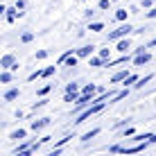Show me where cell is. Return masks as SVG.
I'll use <instances>...</instances> for the list:
<instances>
[{
  "label": "cell",
  "instance_id": "obj_17",
  "mask_svg": "<svg viewBox=\"0 0 156 156\" xmlns=\"http://www.w3.org/2000/svg\"><path fill=\"white\" fill-rule=\"evenodd\" d=\"M9 82H12V75H9L7 70H5L2 75H0V84H9Z\"/></svg>",
  "mask_w": 156,
  "mask_h": 156
},
{
  "label": "cell",
  "instance_id": "obj_1",
  "mask_svg": "<svg viewBox=\"0 0 156 156\" xmlns=\"http://www.w3.org/2000/svg\"><path fill=\"white\" fill-rule=\"evenodd\" d=\"M133 30H136V27H131V25H120V27H118V30H113V32H109V41H120L122 39V36H127L129 34V32H133Z\"/></svg>",
  "mask_w": 156,
  "mask_h": 156
},
{
  "label": "cell",
  "instance_id": "obj_35",
  "mask_svg": "<svg viewBox=\"0 0 156 156\" xmlns=\"http://www.w3.org/2000/svg\"><path fill=\"white\" fill-rule=\"evenodd\" d=\"M48 156H59V149H55V152H50Z\"/></svg>",
  "mask_w": 156,
  "mask_h": 156
},
{
  "label": "cell",
  "instance_id": "obj_28",
  "mask_svg": "<svg viewBox=\"0 0 156 156\" xmlns=\"http://www.w3.org/2000/svg\"><path fill=\"white\" fill-rule=\"evenodd\" d=\"M45 57H48L45 50H39V52H36V59H45Z\"/></svg>",
  "mask_w": 156,
  "mask_h": 156
},
{
  "label": "cell",
  "instance_id": "obj_27",
  "mask_svg": "<svg viewBox=\"0 0 156 156\" xmlns=\"http://www.w3.org/2000/svg\"><path fill=\"white\" fill-rule=\"evenodd\" d=\"M100 57L106 61V59H109V50H106V48H102V50H100Z\"/></svg>",
  "mask_w": 156,
  "mask_h": 156
},
{
  "label": "cell",
  "instance_id": "obj_21",
  "mask_svg": "<svg viewBox=\"0 0 156 156\" xmlns=\"http://www.w3.org/2000/svg\"><path fill=\"white\" fill-rule=\"evenodd\" d=\"M77 90H79V86H77V84H75V82L66 86V93H73V95H75V93H77Z\"/></svg>",
  "mask_w": 156,
  "mask_h": 156
},
{
  "label": "cell",
  "instance_id": "obj_36",
  "mask_svg": "<svg viewBox=\"0 0 156 156\" xmlns=\"http://www.w3.org/2000/svg\"><path fill=\"white\" fill-rule=\"evenodd\" d=\"M136 156H145V154H136Z\"/></svg>",
  "mask_w": 156,
  "mask_h": 156
},
{
  "label": "cell",
  "instance_id": "obj_34",
  "mask_svg": "<svg viewBox=\"0 0 156 156\" xmlns=\"http://www.w3.org/2000/svg\"><path fill=\"white\" fill-rule=\"evenodd\" d=\"M154 45H156V39H154V41H149V43H147V48H154Z\"/></svg>",
  "mask_w": 156,
  "mask_h": 156
},
{
  "label": "cell",
  "instance_id": "obj_8",
  "mask_svg": "<svg viewBox=\"0 0 156 156\" xmlns=\"http://www.w3.org/2000/svg\"><path fill=\"white\" fill-rule=\"evenodd\" d=\"M98 86H95V84H86L84 86V88H82V95H90V98H95V93H98Z\"/></svg>",
  "mask_w": 156,
  "mask_h": 156
},
{
  "label": "cell",
  "instance_id": "obj_37",
  "mask_svg": "<svg viewBox=\"0 0 156 156\" xmlns=\"http://www.w3.org/2000/svg\"><path fill=\"white\" fill-rule=\"evenodd\" d=\"M111 2H118V0H111Z\"/></svg>",
  "mask_w": 156,
  "mask_h": 156
},
{
  "label": "cell",
  "instance_id": "obj_31",
  "mask_svg": "<svg viewBox=\"0 0 156 156\" xmlns=\"http://www.w3.org/2000/svg\"><path fill=\"white\" fill-rule=\"evenodd\" d=\"M147 18H156V7L152 9V12H147Z\"/></svg>",
  "mask_w": 156,
  "mask_h": 156
},
{
  "label": "cell",
  "instance_id": "obj_19",
  "mask_svg": "<svg viewBox=\"0 0 156 156\" xmlns=\"http://www.w3.org/2000/svg\"><path fill=\"white\" fill-rule=\"evenodd\" d=\"M115 18H118V20H127V9H118V12H115Z\"/></svg>",
  "mask_w": 156,
  "mask_h": 156
},
{
  "label": "cell",
  "instance_id": "obj_29",
  "mask_svg": "<svg viewBox=\"0 0 156 156\" xmlns=\"http://www.w3.org/2000/svg\"><path fill=\"white\" fill-rule=\"evenodd\" d=\"M48 93H50V86H43V88L39 90V95H48Z\"/></svg>",
  "mask_w": 156,
  "mask_h": 156
},
{
  "label": "cell",
  "instance_id": "obj_32",
  "mask_svg": "<svg viewBox=\"0 0 156 156\" xmlns=\"http://www.w3.org/2000/svg\"><path fill=\"white\" fill-rule=\"evenodd\" d=\"M143 7L147 9V7H152V0H143Z\"/></svg>",
  "mask_w": 156,
  "mask_h": 156
},
{
  "label": "cell",
  "instance_id": "obj_20",
  "mask_svg": "<svg viewBox=\"0 0 156 156\" xmlns=\"http://www.w3.org/2000/svg\"><path fill=\"white\" fill-rule=\"evenodd\" d=\"M32 39H34V34H32V32H23V36H20V41H23V43H30Z\"/></svg>",
  "mask_w": 156,
  "mask_h": 156
},
{
  "label": "cell",
  "instance_id": "obj_13",
  "mask_svg": "<svg viewBox=\"0 0 156 156\" xmlns=\"http://www.w3.org/2000/svg\"><path fill=\"white\" fill-rule=\"evenodd\" d=\"M88 63H90V66H93V68H100V66H104V59H102V57H90L88 59Z\"/></svg>",
  "mask_w": 156,
  "mask_h": 156
},
{
  "label": "cell",
  "instance_id": "obj_15",
  "mask_svg": "<svg viewBox=\"0 0 156 156\" xmlns=\"http://www.w3.org/2000/svg\"><path fill=\"white\" fill-rule=\"evenodd\" d=\"M98 133H100V129H90L88 133H84V136H82V140H90V138H93V136H98Z\"/></svg>",
  "mask_w": 156,
  "mask_h": 156
},
{
  "label": "cell",
  "instance_id": "obj_30",
  "mask_svg": "<svg viewBox=\"0 0 156 156\" xmlns=\"http://www.w3.org/2000/svg\"><path fill=\"white\" fill-rule=\"evenodd\" d=\"M16 156H32L30 149H25V152H16Z\"/></svg>",
  "mask_w": 156,
  "mask_h": 156
},
{
  "label": "cell",
  "instance_id": "obj_2",
  "mask_svg": "<svg viewBox=\"0 0 156 156\" xmlns=\"http://www.w3.org/2000/svg\"><path fill=\"white\" fill-rule=\"evenodd\" d=\"M102 109H104V104H93V106H88V109H86L84 111V113H79V118H77V120H75V122H77V125H82V122L84 120H88V118L90 115H95V113H100V111Z\"/></svg>",
  "mask_w": 156,
  "mask_h": 156
},
{
  "label": "cell",
  "instance_id": "obj_16",
  "mask_svg": "<svg viewBox=\"0 0 156 156\" xmlns=\"http://www.w3.org/2000/svg\"><path fill=\"white\" fill-rule=\"evenodd\" d=\"M12 138H14V140H23V138H25V129H18V131H14Z\"/></svg>",
  "mask_w": 156,
  "mask_h": 156
},
{
  "label": "cell",
  "instance_id": "obj_23",
  "mask_svg": "<svg viewBox=\"0 0 156 156\" xmlns=\"http://www.w3.org/2000/svg\"><path fill=\"white\" fill-rule=\"evenodd\" d=\"M102 30H104L102 23H90V32H102Z\"/></svg>",
  "mask_w": 156,
  "mask_h": 156
},
{
  "label": "cell",
  "instance_id": "obj_9",
  "mask_svg": "<svg viewBox=\"0 0 156 156\" xmlns=\"http://www.w3.org/2000/svg\"><path fill=\"white\" fill-rule=\"evenodd\" d=\"M149 59H152V55H149V52H145V55H140V57H133V66H145Z\"/></svg>",
  "mask_w": 156,
  "mask_h": 156
},
{
  "label": "cell",
  "instance_id": "obj_25",
  "mask_svg": "<svg viewBox=\"0 0 156 156\" xmlns=\"http://www.w3.org/2000/svg\"><path fill=\"white\" fill-rule=\"evenodd\" d=\"M111 7V0H100V9H109Z\"/></svg>",
  "mask_w": 156,
  "mask_h": 156
},
{
  "label": "cell",
  "instance_id": "obj_22",
  "mask_svg": "<svg viewBox=\"0 0 156 156\" xmlns=\"http://www.w3.org/2000/svg\"><path fill=\"white\" fill-rule=\"evenodd\" d=\"M149 79H152V75H147V77H143V79H138V84H136V88H143L145 84L149 82Z\"/></svg>",
  "mask_w": 156,
  "mask_h": 156
},
{
  "label": "cell",
  "instance_id": "obj_4",
  "mask_svg": "<svg viewBox=\"0 0 156 156\" xmlns=\"http://www.w3.org/2000/svg\"><path fill=\"white\" fill-rule=\"evenodd\" d=\"M0 68H2V70H18V63H16L14 55H5L0 59Z\"/></svg>",
  "mask_w": 156,
  "mask_h": 156
},
{
  "label": "cell",
  "instance_id": "obj_11",
  "mask_svg": "<svg viewBox=\"0 0 156 156\" xmlns=\"http://www.w3.org/2000/svg\"><path fill=\"white\" fill-rule=\"evenodd\" d=\"M48 125H50V120H48V118H43V120H34V122H32V129H34V131H39V129L48 127Z\"/></svg>",
  "mask_w": 156,
  "mask_h": 156
},
{
  "label": "cell",
  "instance_id": "obj_18",
  "mask_svg": "<svg viewBox=\"0 0 156 156\" xmlns=\"http://www.w3.org/2000/svg\"><path fill=\"white\" fill-rule=\"evenodd\" d=\"M52 75H55V66H48L45 70L41 73V77H52Z\"/></svg>",
  "mask_w": 156,
  "mask_h": 156
},
{
  "label": "cell",
  "instance_id": "obj_10",
  "mask_svg": "<svg viewBox=\"0 0 156 156\" xmlns=\"http://www.w3.org/2000/svg\"><path fill=\"white\" fill-rule=\"evenodd\" d=\"M18 95H20V90H18V88H9L7 93H5V102H14L16 98H18Z\"/></svg>",
  "mask_w": 156,
  "mask_h": 156
},
{
  "label": "cell",
  "instance_id": "obj_33",
  "mask_svg": "<svg viewBox=\"0 0 156 156\" xmlns=\"http://www.w3.org/2000/svg\"><path fill=\"white\" fill-rule=\"evenodd\" d=\"M147 140H149V143H156V133H154V136H149Z\"/></svg>",
  "mask_w": 156,
  "mask_h": 156
},
{
  "label": "cell",
  "instance_id": "obj_24",
  "mask_svg": "<svg viewBox=\"0 0 156 156\" xmlns=\"http://www.w3.org/2000/svg\"><path fill=\"white\" fill-rule=\"evenodd\" d=\"M63 100H66V102H77L79 98H77V93H75V95L73 93H66V98H63Z\"/></svg>",
  "mask_w": 156,
  "mask_h": 156
},
{
  "label": "cell",
  "instance_id": "obj_12",
  "mask_svg": "<svg viewBox=\"0 0 156 156\" xmlns=\"http://www.w3.org/2000/svg\"><path fill=\"white\" fill-rule=\"evenodd\" d=\"M127 77H129V75H127V70H120V73H115L113 77H111V84H118V82H125Z\"/></svg>",
  "mask_w": 156,
  "mask_h": 156
},
{
  "label": "cell",
  "instance_id": "obj_5",
  "mask_svg": "<svg viewBox=\"0 0 156 156\" xmlns=\"http://www.w3.org/2000/svg\"><path fill=\"white\" fill-rule=\"evenodd\" d=\"M93 50H95V45H84L79 50H75V55H77V59H90L93 57Z\"/></svg>",
  "mask_w": 156,
  "mask_h": 156
},
{
  "label": "cell",
  "instance_id": "obj_26",
  "mask_svg": "<svg viewBox=\"0 0 156 156\" xmlns=\"http://www.w3.org/2000/svg\"><path fill=\"white\" fill-rule=\"evenodd\" d=\"M133 82H138V77H136V75H129V77L125 79V84H133Z\"/></svg>",
  "mask_w": 156,
  "mask_h": 156
},
{
  "label": "cell",
  "instance_id": "obj_14",
  "mask_svg": "<svg viewBox=\"0 0 156 156\" xmlns=\"http://www.w3.org/2000/svg\"><path fill=\"white\" fill-rule=\"evenodd\" d=\"M16 12H18V9H16V7L7 9V20H9V23H14V20H16Z\"/></svg>",
  "mask_w": 156,
  "mask_h": 156
},
{
  "label": "cell",
  "instance_id": "obj_3",
  "mask_svg": "<svg viewBox=\"0 0 156 156\" xmlns=\"http://www.w3.org/2000/svg\"><path fill=\"white\" fill-rule=\"evenodd\" d=\"M147 145H149V140H147V143H138V145H133V147H120V154H125V156H136V154H143Z\"/></svg>",
  "mask_w": 156,
  "mask_h": 156
},
{
  "label": "cell",
  "instance_id": "obj_6",
  "mask_svg": "<svg viewBox=\"0 0 156 156\" xmlns=\"http://www.w3.org/2000/svg\"><path fill=\"white\" fill-rule=\"evenodd\" d=\"M95 100L90 98V95H82V98L77 100V109H82V106H93Z\"/></svg>",
  "mask_w": 156,
  "mask_h": 156
},
{
  "label": "cell",
  "instance_id": "obj_7",
  "mask_svg": "<svg viewBox=\"0 0 156 156\" xmlns=\"http://www.w3.org/2000/svg\"><path fill=\"white\" fill-rule=\"evenodd\" d=\"M129 48H131L129 39H120V41H118V48H115V50H118V52H122V55H127V52H129Z\"/></svg>",
  "mask_w": 156,
  "mask_h": 156
}]
</instances>
